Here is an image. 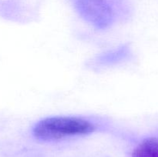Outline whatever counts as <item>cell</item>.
I'll return each mask as SVG.
<instances>
[{
	"instance_id": "6da1fadb",
	"label": "cell",
	"mask_w": 158,
	"mask_h": 157,
	"mask_svg": "<svg viewBox=\"0 0 158 157\" xmlns=\"http://www.w3.org/2000/svg\"><path fill=\"white\" fill-rule=\"evenodd\" d=\"M96 126L86 119L77 116H52L39 121L32 128L37 139L52 141L92 133Z\"/></svg>"
},
{
	"instance_id": "7a4b0ae2",
	"label": "cell",
	"mask_w": 158,
	"mask_h": 157,
	"mask_svg": "<svg viewBox=\"0 0 158 157\" xmlns=\"http://www.w3.org/2000/svg\"><path fill=\"white\" fill-rule=\"evenodd\" d=\"M79 15L96 29H104L118 18L119 0H71Z\"/></svg>"
},
{
	"instance_id": "3957f363",
	"label": "cell",
	"mask_w": 158,
	"mask_h": 157,
	"mask_svg": "<svg viewBox=\"0 0 158 157\" xmlns=\"http://www.w3.org/2000/svg\"><path fill=\"white\" fill-rule=\"evenodd\" d=\"M132 157H158V139H143L133 151Z\"/></svg>"
},
{
	"instance_id": "277c9868",
	"label": "cell",
	"mask_w": 158,
	"mask_h": 157,
	"mask_svg": "<svg viewBox=\"0 0 158 157\" xmlns=\"http://www.w3.org/2000/svg\"><path fill=\"white\" fill-rule=\"evenodd\" d=\"M129 55V49L127 46H122L115 50L110 51L97 58V64L101 66L112 65L123 61Z\"/></svg>"
}]
</instances>
